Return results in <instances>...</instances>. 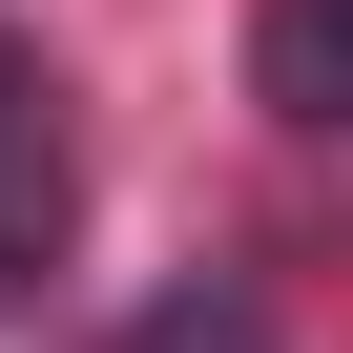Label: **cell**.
Here are the masks:
<instances>
[{"label":"cell","instance_id":"6da1fadb","mask_svg":"<svg viewBox=\"0 0 353 353\" xmlns=\"http://www.w3.org/2000/svg\"><path fill=\"white\" fill-rule=\"evenodd\" d=\"M63 229H83L63 83H42V42H0V291H42V270H63Z\"/></svg>","mask_w":353,"mask_h":353},{"label":"cell","instance_id":"7a4b0ae2","mask_svg":"<svg viewBox=\"0 0 353 353\" xmlns=\"http://www.w3.org/2000/svg\"><path fill=\"white\" fill-rule=\"evenodd\" d=\"M250 83H270L291 125L353 145V0H270V21H250Z\"/></svg>","mask_w":353,"mask_h":353},{"label":"cell","instance_id":"3957f363","mask_svg":"<svg viewBox=\"0 0 353 353\" xmlns=\"http://www.w3.org/2000/svg\"><path fill=\"white\" fill-rule=\"evenodd\" d=\"M125 353H250V291H166V312H145Z\"/></svg>","mask_w":353,"mask_h":353}]
</instances>
